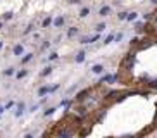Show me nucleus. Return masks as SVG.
<instances>
[{
  "mask_svg": "<svg viewBox=\"0 0 157 138\" xmlns=\"http://www.w3.org/2000/svg\"><path fill=\"white\" fill-rule=\"evenodd\" d=\"M28 74H29V69H26V67H22V69H19V71H16V74H14V76H16V80H17V81H21V80H24V78H26Z\"/></svg>",
  "mask_w": 157,
  "mask_h": 138,
  "instance_id": "obj_6",
  "label": "nucleus"
},
{
  "mask_svg": "<svg viewBox=\"0 0 157 138\" xmlns=\"http://www.w3.org/2000/svg\"><path fill=\"white\" fill-rule=\"evenodd\" d=\"M57 59H59V54H57V52H52V54L48 55V59H47V61H57Z\"/></svg>",
  "mask_w": 157,
  "mask_h": 138,
  "instance_id": "obj_23",
  "label": "nucleus"
},
{
  "mask_svg": "<svg viewBox=\"0 0 157 138\" xmlns=\"http://www.w3.org/2000/svg\"><path fill=\"white\" fill-rule=\"evenodd\" d=\"M52 71H54V66H47V67H43V69L40 71V78H47L48 74H52Z\"/></svg>",
  "mask_w": 157,
  "mask_h": 138,
  "instance_id": "obj_9",
  "label": "nucleus"
},
{
  "mask_svg": "<svg viewBox=\"0 0 157 138\" xmlns=\"http://www.w3.org/2000/svg\"><path fill=\"white\" fill-rule=\"evenodd\" d=\"M114 36H116V35H112V33H111V35H109V36H107V38L104 40V45H109V43H111V41L114 40Z\"/></svg>",
  "mask_w": 157,
  "mask_h": 138,
  "instance_id": "obj_22",
  "label": "nucleus"
},
{
  "mask_svg": "<svg viewBox=\"0 0 157 138\" xmlns=\"http://www.w3.org/2000/svg\"><path fill=\"white\" fill-rule=\"evenodd\" d=\"M33 59H35V54H33V52H28V54H24V55L21 57V66H26V64H29Z\"/></svg>",
  "mask_w": 157,
  "mask_h": 138,
  "instance_id": "obj_5",
  "label": "nucleus"
},
{
  "mask_svg": "<svg viewBox=\"0 0 157 138\" xmlns=\"http://www.w3.org/2000/svg\"><path fill=\"white\" fill-rule=\"evenodd\" d=\"M12 55L14 57H22L24 55V45L22 43H16L12 47Z\"/></svg>",
  "mask_w": 157,
  "mask_h": 138,
  "instance_id": "obj_1",
  "label": "nucleus"
},
{
  "mask_svg": "<svg viewBox=\"0 0 157 138\" xmlns=\"http://www.w3.org/2000/svg\"><path fill=\"white\" fill-rule=\"evenodd\" d=\"M78 33H80V28H78V26H69L67 31H66V36H67L69 40H73L74 36H78Z\"/></svg>",
  "mask_w": 157,
  "mask_h": 138,
  "instance_id": "obj_3",
  "label": "nucleus"
},
{
  "mask_svg": "<svg viewBox=\"0 0 157 138\" xmlns=\"http://www.w3.org/2000/svg\"><path fill=\"white\" fill-rule=\"evenodd\" d=\"M2 47H3V43H2V41H0V50H2Z\"/></svg>",
  "mask_w": 157,
  "mask_h": 138,
  "instance_id": "obj_29",
  "label": "nucleus"
},
{
  "mask_svg": "<svg viewBox=\"0 0 157 138\" xmlns=\"http://www.w3.org/2000/svg\"><path fill=\"white\" fill-rule=\"evenodd\" d=\"M24 111H26V104H24V102H19V104H17V107H16L14 118H21V116L24 114Z\"/></svg>",
  "mask_w": 157,
  "mask_h": 138,
  "instance_id": "obj_7",
  "label": "nucleus"
},
{
  "mask_svg": "<svg viewBox=\"0 0 157 138\" xmlns=\"http://www.w3.org/2000/svg\"><path fill=\"white\" fill-rule=\"evenodd\" d=\"M64 24H66V17H64L62 14L54 17V22H52V26H54V28H57V29H59V28H62Z\"/></svg>",
  "mask_w": 157,
  "mask_h": 138,
  "instance_id": "obj_2",
  "label": "nucleus"
},
{
  "mask_svg": "<svg viewBox=\"0 0 157 138\" xmlns=\"http://www.w3.org/2000/svg\"><path fill=\"white\" fill-rule=\"evenodd\" d=\"M3 111H5V107H3V105H0V114H2Z\"/></svg>",
  "mask_w": 157,
  "mask_h": 138,
  "instance_id": "obj_27",
  "label": "nucleus"
},
{
  "mask_svg": "<svg viewBox=\"0 0 157 138\" xmlns=\"http://www.w3.org/2000/svg\"><path fill=\"white\" fill-rule=\"evenodd\" d=\"M126 16H128V12H124V10L118 12V19H119V21H124V19H126Z\"/></svg>",
  "mask_w": 157,
  "mask_h": 138,
  "instance_id": "obj_21",
  "label": "nucleus"
},
{
  "mask_svg": "<svg viewBox=\"0 0 157 138\" xmlns=\"http://www.w3.org/2000/svg\"><path fill=\"white\" fill-rule=\"evenodd\" d=\"M12 107H14V102H12V100H10V102H7V104H5V109H12Z\"/></svg>",
  "mask_w": 157,
  "mask_h": 138,
  "instance_id": "obj_24",
  "label": "nucleus"
},
{
  "mask_svg": "<svg viewBox=\"0 0 157 138\" xmlns=\"http://www.w3.org/2000/svg\"><path fill=\"white\" fill-rule=\"evenodd\" d=\"M50 93V86H40L38 88V97H45Z\"/></svg>",
  "mask_w": 157,
  "mask_h": 138,
  "instance_id": "obj_11",
  "label": "nucleus"
},
{
  "mask_svg": "<svg viewBox=\"0 0 157 138\" xmlns=\"http://www.w3.org/2000/svg\"><path fill=\"white\" fill-rule=\"evenodd\" d=\"M105 28H107V24H105V22H99V24L95 26V31H99V33H100V31H104Z\"/></svg>",
  "mask_w": 157,
  "mask_h": 138,
  "instance_id": "obj_19",
  "label": "nucleus"
},
{
  "mask_svg": "<svg viewBox=\"0 0 157 138\" xmlns=\"http://www.w3.org/2000/svg\"><path fill=\"white\" fill-rule=\"evenodd\" d=\"M2 74H3V76H7V78H9V76H14V74H16V67L9 66L7 69H3V73H2Z\"/></svg>",
  "mask_w": 157,
  "mask_h": 138,
  "instance_id": "obj_12",
  "label": "nucleus"
},
{
  "mask_svg": "<svg viewBox=\"0 0 157 138\" xmlns=\"http://www.w3.org/2000/svg\"><path fill=\"white\" fill-rule=\"evenodd\" d=\"M0 17H2V21H3V22H5V21H10V19L14 17V12H10V10H9V12H5V14H2Z\"/></svg>",
  "mask_w": 157,
  "mask_h": 138,
  "instance_id": "obj_13",
  "label": "nucleus"
},
{
  "mask_svg": "<svg viewBox=\"0 0 157 138\" xmlns=\"http://www.w3.org/2000/svg\"><path fill=\"white\" fill-rule=\"evenodd\" d=\"M24 138H35V135H33V133H26V135H24Z\"/></svg>",
  "mask_w": 157,
  "mask_h": 138,
  "instance_id": "obj_25",
  "label": "nucleus"
},
{
  "mask_svg": "<svg viewBox=\"0 0 157 138\" xmlns=\"http://www.w3.org/2000/svg\"><path fill=\"white\" fill-rule=\"evenodd\" d=\"M52 22H54V17H52V16H47V17H43V21H41V29H47V28H50V26H52Z\"/></svg>",
  "mask_w": 157,
  "mask_h": 138,
  "instance_id": "obj_8",
  "label": "nucleus"
},
{
  "mask_svg": "<svg viewBox=\"0 0 157 138\" xmlns=\"http://www.w3.org/2000/svg\"><path fill=\"white\" fill-rule=\"evenodd\" d=\"M47 48H50V41L48 40H43V43L40 45V52H45Z\"/></svg>",
  "mask_w": 157,
  "mask_h": 138,
  "instance_id": "obj_16",
  "label": "nucleus"
},
{
  "mask_svg": "<svg viewBox=\"0 0 157 138\" xmlns=\"http://www.w3.org/2000/svg\"><path fill=\"white\" fill-rule=\"evenodd\" d=\"M92 73H93V74H102V73H104V64H95V66H92Z\"/></svg>",
  "mask_w": 157,
  "mask_h": 138,
  "instance_id": "obj_10",
  "label": "nucleus"
},
{
  "mask_svg": "<svg viewBox=\"0 0 157 138\" xmlns=\"http://www.w3.org/2000/svg\"><path fill=\"white\" fill-rule=\"evenodd\" d=\"M85 57H86V54H85V52H78V55H76V62H83V61H85Z\"/></svg>",
  "mask_w": 157,
  "mask_h": 138,
  "instance_id": "obj_20",
  "label": "nucleus"
},
{
  "mask_svg": "<svg viewBox=\"0 0 157 138\" xmlns=\"http://www.w3.org/2000/svg\"><path fill=\"white\" fill-rule=\"evenodd\" d=\"M150 3H154V5H157V0H150Z\"/></svg>",
  "mask_w": 157,
  "mask_h": 138,
  "instance_id": "obj_28",
  "label": "nucleus"
},
{
  "mask_svg": "<svg viewBox=\"0 0 157 138\" xmlns=\"http://www.w3.org/2000/svg\"><path fill=\"white\" fill-rule=\"evenodd\" d=\"M33 29H35V22H29L26 28H24V31H22V35H29V33H33Z\"/></svg>",
  "mask_w": 157,
  "mask_h": 138,
  "instance_id": "obj_14",
  "label": "nucleus"
},
{
  "mask_svg": "<svg viewBox=\"0 0 157 138\" xmlns=\"http://www.w3.org/2000/svg\"><path fill=\"white\" fill-rule=\"evenodd\" d=\"M138 17V12H128V16H126V21L128 22H131V21H135Z\"/></svg>",
  "mask_w": 157,
  "mask_h": 138,
  "instance_id": "obj_15",
  "label": "nucleus"
},
{
  "mask_svg": "<svg viewBox=\"0 0 157 138\" xmlns=\"http://www.w3.org/2000/svg\"><path fill=\"white\" fill-rule=\"evenodd\" d=\"M54 112H55V107H47V109H45V112H43V116H45V118H48V116H52Z\"/></svg>",
  "mask_w": 157,
  "mask_h": 138,
  "instance_id": "obj_18",
  "label": "nucleus"
},
{
  "mask_svg": "<svg viewBox=\"0 0 157 138\" xmlns=\"http://www.w3.org/2000/svg\"><path fill=\"white\" fill-rule=\"evenodd\" d=\"M2 28H3V21H2V17H0V31H2Z\"/></svg>",
  "mask_w": 157,
  "mask_h": 138,
  "instance_id": "obj_26",
  "label": "nucleus"
},
{
  "mask_svg": "<svg viewBox=\"0 0 157 138\" xmlns=\"http://www.w3.org/2000/svg\"><path fill=\"white\" fill-rule=\"evenodd\" d=\"M111 14H112L111 5H102V7L99 9V16H100V17H107V16H111Z\"/></svg>",
  "mask_w": 157,
  "mask_h": 138,
  "instance_id": "obj_4",
  "label": "nucleus"
},
{
  "mask_svg": "<svg viewBox=\"0 0 157 138\" xmlns=\"http://www.w3.org/2000/svg\"><path fill=\"white\" fill-rule=\"evenodd\" d=\"M90 14V7H83L81 10H80V17H86Z\"/></svg>",
  "mask_w": 157,
  "mask_h": 138,
  "instance_id": "obj_17",
  "label": "nucleus"
}]
</instances>
